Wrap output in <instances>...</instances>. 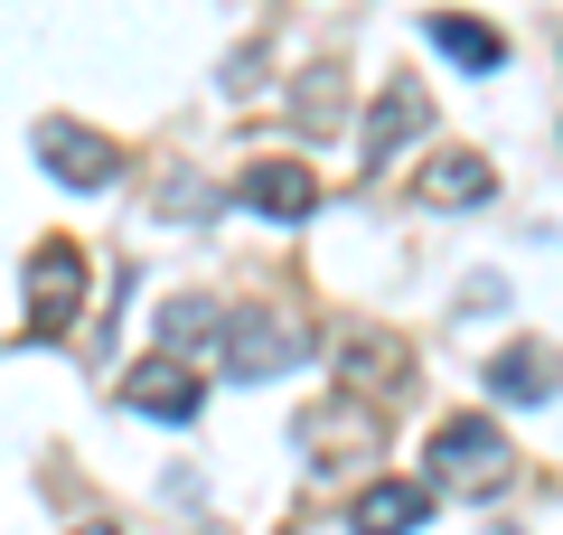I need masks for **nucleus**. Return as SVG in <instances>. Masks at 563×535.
<instances>
[{
	"mask_svg": "<svg viewBox=\"0 0 563 535\" xmlns=\"http://www.w3.org/2000/svg\"><path fill=\"white\" fill-rule=\"evenodd\" d=\"M76 310H85V254L66 236H47L29 254V338H66Z\"/></svg>",
	"mask_w": 563,
	"mask_h": 535,
	"instance_id": "3",
	"label": "nucleus"
},
{
	"mask_svg": "<svg viewBox=\"0 0 563 535\" xmlns=\"http://www.w3.org/2000/svg\"><path fill=\"white\" fill-rule=\"evenodd\" d=\"M339 376L366 395H395V385H413V348L395 329H339Z\"/></svg>",
	"mask_w": 563,
	"mask_h": 535,
	"instance_id": "6",
	"label": "nucleus"
},
{
	"mask_svg": "<svg viewBox=\"0 0 563 535\" xmlns=\"http://www.w3.org/2000/svg\"><path fill=\"white\" fill-rule=\"evenodd\" d=\"M413 526H432V489H413V479H376L347 507V535H413Z\"/></svg>",
	"mask_w": 563,
	"mask_h": 535,
	"instance_id": "10",
	"label": "nucleus"
},
{
	"mask_svg": "<svg viewBox=\"0 0 563 535\" xmlns=\"http://www.w3.org/2000/svg\"><path fill=\"white\" fill-rule=\"evenodd\" d=\"M554 376H563V357L536 348V338L507 348V357H488V395H498V404H544V395H554Z\"/></svg>",
	"mask_w": 563,
	"mask_h": 535,
	"instance_id": "11",
	"label": "nucleus"
},
{
	"mask_svg": "<svg viewBox=\"0 0 563 535\" xmlns=\"http://www.w3.org/2000/svg\"><path fill=\"white\" fill-rule=\"evenodd\" d=\"M122 404H132V414H151V423H198L207 385L188 376L179 357H141L132 376H122Z\"/></svg>",
	"mask_w": 563,
	"mask_h": 535,
	"instance_id": "5",
	"label": "nucleus"
},
{
	"mask_svg": "<svg viewBox=\"0 0 563 535\" xmlns=\"http://www.w3.org/2000/svg\"><path fill=\"white\" fill-rule=\"evenodd\" d=\"M422 122H432V95H422L413 76H395V85L376 95V122H366V151H357V170H395V151L422 132Z\"/></svg>",
	"mask_w": 563,
	"mask_h": 535,
	"instance_id": "7",
	"label": "nucleus"
},
{
	"mask_svg": "<svg viewBox=\"0 0 563 535\" xmlns=\"http://www.w3.org/2000/svg\"><path fill=\"white\" fill-rule=\"evenodd\" d=\"M217 348H225V376L263 385V376H291L310 357V329L291 310H235V319H217Z\"/></svg>",
	"mask_w": 563,
	"mask_h": 535,
	"instance_id": "1",
	"label": "nucleus"
},
{
	"mask_svg": "<svg viewBox=\"0 0 563 535\" xmlns=\"http://www.w3.org/2000/svg\"><path fill=\"white\" fill-rule=\"evenodd\" d=\"M38 160H47V178H66V188H113V170H122L113 141L85 132V122H66V113L38 122Z\"/></svg>",
	"mask_w": 563,
	"mask_h": 535,
	"instance_id": "4",
	"label": "nucleus"
},
{
	"mask_svg": "<svg viewBox=\"0 0 563 535\" xmlns=\"http://www.w3.org/2000/svg\"><path fill=\"white\" fill-rule=\"evenodd\" d=\"M507 479V433L488 414H461V423H442L432 433V489H451V498H488Z\"/></svg>",
	"mask_w": 563,
	"mask_h": 535,
	"instance_id": "2",
	"label": "nucleus"
},
{
	"mask_svg": "<svg viewBox=\"0 0 563 535\" xmlns=\"http://www.w3.org/2000/svg\"><path fill=\"white\" fill-rule=\"evenodd\" d=\"M76 535H113V526H76Z\"/></svg>",
	"mask_w": 563,
	"mask_h": 535,
	"instance_id": "14",
	"label": "nucleus"
},
{
	"mask_svg": "<svg viewBox=\"0 0 563 535\" xmlns=\"http://www.w3.org/2000/svg\"><path fill=\"white\" fill-rule=\"evenodd\" d=\"M161 338H169V348H207V338H217V310H207V301H169Z\"/></svg>",
	"mask_w": 563,
	"mask_h": 535,
	"instance_id": "13",
	"label": "nucleus"
},
{
	"mask_svg": "<svg viewBox=\"0 0 563 535\" xmlns=\"http://www.w3.org/2000/svg\"><path fill=\"white\" fill-rule=\"evenodd\" d=\"M244 207H254V217L301 226L310 207H320V178H310L301 160H254V170H244Z\"/></svg>",
	"mask_w": 563,
	"mask_h": 535,
	"instance_id": "9",
	"label": "nucleus"
},
{
	"mask_svg": "<svg viewBox=\"0 0 563 535\" xmlns=\"http://www.w3.org/2000/svg\"><path fill=\"white\" fill-rule=\"evenodd\" d=\"M432 47H442L451 66H470V76H498V66H507V39H498V29H479V20H461V10L432 20Z\"/></svg>",
	"mask_w": 563,
	"mask_h": 535,
	"instance_id": "12",
	"label": "nucleus"
},
{
	"mask_svg": "<svg viewBox=\"0 0 563 535\" xmlns=\"http://www.w3.org/2000/svg\"><path fill=\"white\" fill-rule=\"evenodd\" d=\"M488 188H498L488 151H432V160L413 170V198H422V207H479Z\"/></svg>",
	"mask_w": 563,
	"mask_h": 535,
	"instance_id": "8",
	"label": "nucleus"
}]
</instances>
